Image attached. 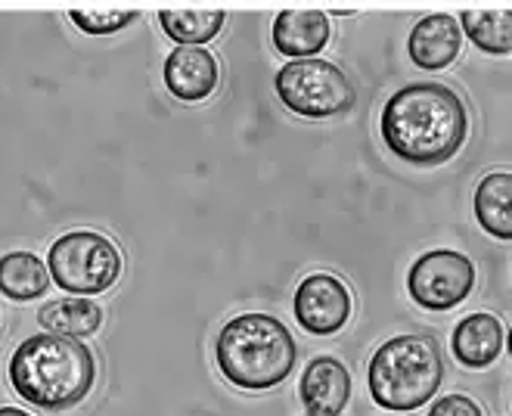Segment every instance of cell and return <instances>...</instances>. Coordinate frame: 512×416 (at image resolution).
I'll return each instance as SVG.
<instances>
[{
	"label": "cell",
	"mask_w": 512,
	"mask_h": 416,
	"mask_svg": "<svg viewBox=\"0 0 512 416\" xmlns=\"http://www.w3.org/2000/svg\"><path fill=\"white\" fill-rule=\"evenodd\" d=\"M329 44V19L320 10H283L274 19V47L292 59H314Z\"/></svg>",
	"instance_id": "cell-13"
},
{
	"label": "cell",
	"mask_w": 512,
	"mask_h": 416,
	"mask_svg": "<svg viewBox=\"0 0 512 416\" xmlns=\"http://www.w3.org/2000/svg\"><path fill=\"white\" fill-rule=\"evenodd\" d=\"M475 286V267L463 252L435 249L416 258L407 274L410 299L426 311H450L469 299Z\"/></svg>",
	"instance_id": "cell-7"
},
{
	"label": "cell",
	"mask_w": 512,
	"mask_h": 416,
	"mask_svg": "<svg viewBox=\"0 0 512 416\" xmlns=\"http://www.w3.org/2000/svg\"><path fill=\"white\" fill-rule=\"evenodd\" d=\"M351 317V292L333 274H314L298 283L295 320L311 336H333Z\"/></svg>",
	"instance_id": "cell-8"
},
{
	"label": "cell",
	"mask_w": 512,
	"mask_h": 416,
	"mask_svg": "<svg viewBox=\"0 0 512 416\" xmlns=\"http://www.w3.org/2000/svg\"><path fill=\"white\" fill-rule=\"evenodd\" d=\"M218 78H221L218 59L205 47H174L165 59L168 91L184 103L208 100L215 94Z\"/></svg>",
	"instance_id": "cell-10"
},
{
	"label": "cell",
	"mask_w": 512,
	"mask_h": 416,
	"mask_svg": "<svg viewBox=\"0 0 512 416\" xmlns=\"http://www.w3.org/2000/svg\"><path fill=\"white\" fill-rule=\"evenodd\" d=\"M224 10H187V7H174L162 10L159 22L165 28V35L174 38L180 47H202L212 41L221 28H224Z\"/></svg>",
	"instance_id": "cell-17"
},
{
	"label": "cell",
	"mask_w": 512,
	"mask_h": 416,
	"mask_svg": "<svg viewBox=\"0 0 512 416\" xmlns=\"http://www.w3.org/2000/svg\"><path fill=\"white\" fill-rule=\"evenodd\" d=\"M215 358L227 382L246 392H267L289 379L298 361V345L286 323L270 314H239L215 345Z\"/></svg>",
	"instance_id": "cell-3"
},
{
	"label": "cell",
	"mask_w": 512,
	"mask_h": 416,
	"mask_svg": "<svg viewBox=\"0 0 512 416\" xmlns=\"http://www.w3.org/2000/svg\"><path fill=\"white\" fill-rule=\"evenodd\" d=\"M277 97L301 118H333L354 109L357 94L348 75L326 59H292L277 72Z\"/></svg>",
	"instance_id": "cell-6"
},
{
	"label": "cell",
	"mask_w": 512,
	"mask_h": 416,
	"mask_svg": "<svg viewBox=\"0 0 512 416\" xmlns=\"http://www.w3.org/2000/svg\"><path fill=\"white\" fill-rule=\"evenodd\" d=\"M460 47H463L460 22L447 13L419 19L410 32V41H407L410 59L419 69H429V72L447 69L460 56Z\"/></svg>",
	"instance_id": "cell-11"
},
{
	"label": "cell",
	"mask_w": 512,
	"mask_h": 416,
	"mask_svg": "<svg viewBox=\"0 0 512 416\" xmlns=\"http://www.w3.org/2000/svg\"><path fill=\"white\" fill-rule=\"evenodd\" d=\"M97 379V361L78 339L41 333L25 339L10 358V385L41 410H66L87 398Z\"/></svg>",
	"instance_id": "cell-2"
},
{
	"label": "cell",
	"mask_w": 512,
	"mask_h": 416,
	"mask_svg": "<svg viewBox=\"0 0 512 416\" xmlns=\"http://www.w3.org/2000/svg\"><path fill=\"white\" fill-rule=\"evenodd\" d=\"M444 379L441 348L429 336H395L370 361V395L385 410H419Z\"/></svg>",
	"instance_id": "cell-4"
},
{
	"label": "cell",
	"mask_w": 512,
	"mask_h": 416,
	"mask_svg": "<svg viewBox=\"0 0 512 416\" xmlns=\"http://www.w3.org/2000/svg\"><path fill=\"white\" fill-rule=\"evenodd\" d=\"M50 280L72 295H100L106 292L118 274H122V255L94 230H75L59 236L47 255Z\"/></svg>",
	"instance_id": "cell-5"
},
{
	"label": "cell",
	"mask_w": 512,
	"mask_h": 416,
	"mask_svg": "<svg viewBox=\"0 0 512 416\" xmlns=\"http://www.w3.org/2000/svg\"><path fill=\"white\" fill-rule=\"evenodd\" d=\"M429 416H481V407L466 395H444L432 404Z\"/></svg>",
	"instance_id": "cell-20"
},
{
	"label": "cell",
	"mask_w": 512,
	"mask_h": 416,
	"mask_svg": "<svg viewBox=\"0 0 512 416\" xmlns=\"http://www.w3.org/2000/svg\"><path fill=\"white\" fill-rule=\"evenodd\" d=\"M69 19L87 35H115L128 28L137 19V10L122 7H75L69 10Z\"/></svg>",
	"instance_id": "cell-19"
},
{
	"label": "cell",
	"mask_w": 512,
	"mask_h": 416,
	"mask_svg": "<svg viewBox=\"0 0 512 416\" xmlns=\"http://www.w3.org/2000/svg\"><path fill=\"white\" fill-rule=\"evenodd\" d=\"M382 140L398 159L432 168L460 153L469 131L463 100L444 84H410L391 94L382 118Z\"/></svg>",
	"instance_id": "cell-1"
},
{
	"label": "cell",
	"mask_w": 512,
	"mask_h": 416,
	"mask_svg": "<svg viewBox=\"0 0 512 416\" xmlns=\"http://www.w3.org/2000/svg\"><path fill=\"white\" fill-rule=\"evenodd\" d=\"M506 345V333H503V323L494 314H469L457 323L454 330V358L469 367V370H485L491 367Z\"/></svg>",
	"instance_id": "cell-12"
},
{
	"label": "cell",
	"mask_w": 512,
	"mask_h": 416,
	"mask_svg": "<svg viewBox=\"0 0 512 416\" xmlns=\"http://www.w3.org/2000/svg\"><path fill=\"white\" fill-rule=\"evenodd\" d=\"M0 416H32V413H25L19 407H0Z\"/></svg>",
	"instance_id": "cell-21"
},
{
	"label": "cell",
	"mask_w": 512,
	"mask_h": 416,
	"mask_svg": "<svg viewBox=\"0 0 512 416\" xmlns=\"http://www.w3.org/2000/svg\"><path fill=\"white\" fill-rule=\"evenodd\" d=\"M466 35L472 38V44L485 53L494 56H506L512 50V16L509 10L497 13V10H463V16L457 19Z\"/></svg>",
	"instance_id": "cell-18"
},
{
	"label": "cell",
	"mask_w": 512,
	"mask_h": 416,
	"mask_svg": "<svg viewBox=\"0 0 512 416\" xmlns=\"http://www.w3.org/2000/svg\"><path fill=\"white\" fill-rule=\"evenodd\" d=\"M475 218L497 240H512V174L494 171L475 190Z\"/></svg>",
	"instance_id": "cell-15"
},
{
	"label": "cell",
	"mask_w": 512,
	"mask_h": 416,
	"mask_svg": "<svg viewBox=\"0 0 512 416\" xmlns=\"http://www.w3.org/2000/svg\"><path fill=\"white\" fill-rule=\"evenodd\" d=\"M50 286L47 264L32 252H10L0 258V292L13 302H32Z\"/></svg>",
	"instance_id": "cell-16"
},
{
	"label": "cell",
	"mask_w": 512,
	"mask_h": 416,
	"mask_svg": "<svg viewBox=\"0 0 512 416\" xmlns=\"http://www.w3.org/2000/svg\"><path fill=\"white\" fill-rule=\"evenodd\" d=\"M38 323L44 326V333L84 339L94 336L103 326V308L94 299H84V295H66V299L47 302L38 311Z\"/></svg>",
	"instance_id": "cell-14"
},
{
	"label": "cell",
	"mask_w": 512,
	"mask_h": 416,
	"mask_svg": "<svg viewBox=\"0 0 512 416\" xmlns=\"http://www.w3.org/2000/svg\"><path fill=\"white\" fill-rule=\"evenodd\" d=\"M298 395L308 416H339L351 398V373L339 358L323 354L301 373Z\"/></svg>",
	"instance_id": "cell-9"
}]
</instances>
